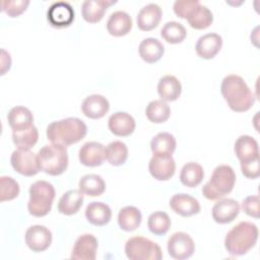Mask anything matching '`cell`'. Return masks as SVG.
<instances>
[{
  "label": "cell",
  "instance_id": "obj_1",
  "mask_svg": "<svg viewBox=\"0 0 260 260\" xmlns=\"http://www.w3.org/2000/svg\"><path fill=\"white\" fill-rule=\"evenodd\" d=\"M220 92L229 108L234 112H246L255 103V96L246 81L236 74L226 75L222 79Z\"/></svg>",
  "mask_w": 260,
  "mask_h": 260
},
{
  "label": "cell",
  "instance_id": "obj_2",
  "mask_svg": "<svg viewBox=\"0 0 260 260\" xmlns=\"http://www.w3.org/2000/svg\"><path fill=\"white\" fill-rule=\"evenodd\" d=\"M87 127L85 123L75 117H69L50 123L47 127V137L52 143L69 146L85 137Z\"/></svg>",
  "mask_w": 260,
  "mask_h": 260
},
{
  "label": "cell",
  "instance_id": "obj_3",
  "mask_svg": "<svg viewBox=\"0 0 260 260\" xmlns=\"http://www.w3.org/2000/svg\"><path fill=\"white\" fill-rule=\"evenodd\" d=\"M258 228L250 221H241L233 226L224 238V248L232 256L247 254L257 243Z\"/></svg>",
  "mask_w": 260,
  "mask_h": 260
},
{
  "label": "cell",
  "instance_id": "obj_4",
  "mask_svg": "<svg viewBox=\"0 0 260 260\" xmlns=\"http://www.w3.org/2000/svg\"><path fill=\"white\" fill-rule=\"evenodd\" d=\"M236 183V174L229 165L217 166L207 183L202 187V194L208 200H219L231 193Z\"/></svg>",
  "mask_w": 260,
  "mask_h": 260
},
{
  "label": "cell",
  "instance_id": "obj_5",
  "mask_svg": "<svg viewBox=\"0 0 260 260\" xmlns=\"http://www.w3.org/2000/svg\"><path fill=\"white\" fill-rule=\"evenodd\" d=\"M40 171L50 175L59 176L68 167V152L66 146L57 143L44 145L37 154Z\"/></svg>",
  "mask_w": 260,
  "mask_h": 260
},
{
  "label": "cell",
  "instance_id": "obj_6",
  "mask_svg": "<svg viewBox=\"0 0 260 260\" xmlns=\"http://www.w3.org/2000/svg\"><path fill=\"white\" fill-rule=\"evenodd\" d=\"M29 200L27 202V210L29 214L36 217L47 215L52 208L55 199L54 186L44 180L36 181L29 187Z\"/></svg>",
  "mask_w": 260,
  "mask_h": 260
},
{
  "label": "cell",
  "instance_id": "obj_7",
  "mask_svg": "<svg viewBox=\"0 0 260 260\" xmlns=\"http://www.w3.org/2000/svg\"><path fill=\"white\" fill-rule=\"evenodd\" d=\"M125 254L130 260H160V247L144 237H132L125 244Z\"/></svg>",
  "mask_w": 260,
  "mask_h": 260
},
{
  "label": "cell",
  "instance_id": "obj_8",
  "mask_svg": "<svg viewBox=\"0 0 260 260\" xmlns=\"http://www.w3.org/2000/svg\"><path fill=\"white\" fill-rule=\"evenodd\" d=\"M14 171L25 177H32L40 172L37 154L29 149H15L10 157Z\"/></svg>",
  "mask_w": 260,
  "mask_h": 260
},
{
  "label": "cell",
  "instance_id": "obj_9",
  "mask_svg": "<svg viewBox=\"0 0 260 260\" xmlns=\"http://www.w3.org/2000/svg\"><path fill=\"white\" fill-rule=\"evenodd\" d=\"M169 255L177 260L190 258L195 252L193 239L184 232L174 233L168 240Z\"/></svg>",
  "mask_w": 260,
  "mask_h": 260
},
{
  "label": "cell",
  "instance_id": "obj_10",
  "mask_svg": "<svg viewBox=\"0 0 260 260\" xmlns=\"http://www.w3.org/2000/svg\"><path fill=\"white\" fill-rule=\"evenodd\" d=\"M148 171L157 181L170 180L176 171V162L172 154L155 153L149 160Z\"/></svg>",
  "mask_w": 260,
  "mask_h": 260
},
{
  "label": "cell",
  "instance_id": "obj_11",
  "mask_svg": "<svg viewBox=\"0 0 260 260\" xmlns=\"http://www.w3.org/2000/svg\"><path fill=\"white\" fill-rule=\"evenodd\" d=\"M25 244L32 252H43L52 243V233L45 225L35 224L25 232Z\"/></svg>",
  "mask_w": 260,
  "mask_h": 260
},
{
  "label": "cell",
  "instance_id": "obj_12",
  "mask_svg": "<svg viewBox=\"0 0 260 260\" xmlns=\"http://www.w3.org/2000/svg\"><path fill=\"white\" fill-rule=\"evenodd\" d=\"M47 18L54 27H66L74 20V9L68 2L58 1L49 7Z\"/></svg>",
  "mask_w": 260,
  "mask_h": 260
},
{
  "label": "cell",
  "instance_id": "obj_13",
  "mask_svg": "<svg viewBox=\"0 0 260 260\" xmlns=\"http://www.w3.org/2000/svg\"><path fill=\"white\" fill-rule=\"evenodd\" d=\"M240 212V204L232 198L219 199L212 207L211 214L215 222L225 224L232 222Z\"/></svg>",
  "mask_w": 260,
  "mask_h": 260
},
{
  "label": "cell",
  "instance_id": "obj_14",
  "mask_svg": "<svg viewBox=\"0 0 260 260\" xmlns=\"http://www.w3.org/2000/svg\"><path fill=\"white\" fill-rule=\"evenodd\" d=\"M98 240L91 234H84L77 238L71 252V259L94 260L96 257Z\"/></svg>",
  "mask_w": 260,
  "mask_h": 260
},
{
  "label": "cell",
  "instance_id": "obj_15",
  "mask_svg": "<svg viewBox=\"0 0 260 260\" xmlns=\"http://www.w3.org/2000/svg\"><path fill=\"white\" fill-rule=\"evenodd\" d=\"M105 146L96 141L85 142L79 149L78 158L79 161L85 167H99L103 165L106 159Z\"/></svg>",
  "mask_w": 260,
  "mask_h": 260
},
{
  "label": "cell",
  "instance_id": "obj_16",
  "mask_svg": "<svg viewBox=\"0 0 260 260\" xmlns=\"http://www.w3.org/2000/svg\"><path fill=\"white\" fill-rule=\"evenodd\" d=\"M171 209L181 216L189 217L200 212L199 201L191 195L185 193H179L172 196L170 199Z\"/></svg>",
  "mask_w": 260,
  "mask_h": 260
},
{
  "label": "cell",
  "instance_id": "obj_17",
  "mask_svg": "<svg viewBox=\"0 0 260 260\" xmlns=\"http://www.w3.org/2000/svg\"><path fill=\"white\" fill-rule=\"evenodd\" d=\"M222 47V39L215 32H209L201 36L195 45L197 55L202 59H212L220 51Z\"/></svg>",
  "mask_w": 260,
  "mask_h": 260
},
{
  "label": "cell",
  "instance_id": "obj_18",
  "mask_svg": "<svg viewBox=\"0 0 260 260\" xmlns=\"http://www.w3.org/2000/svg\"><path fill=\"white\" fill-rule=\"evenodd\" d=\"M135 126L134 118L126 112H116L112 114L108 120L110 131L119 137L131 135L135 130Z\"/></svg>",
  "mask_w": 260,
  "mask_h": 260
},
{
  "label": "cell",
  "instance_id": "obj_19",
  "mask_svg": "<svg viewBox=\"0 0 260 260\" xmlns=\"http://www.w3.org/2000/svg\"><path fill=\"white\" fill-rule=\"evenodd\" d=\"M162 16L161 8L155 3H149L143 6L137 14L136 22L138 27L143 31H149L155 28Z\"/></svg>",
  "mask_w": 260,
  "mask_h": 260
},
{
  "label": "cell",
  "instance_id": "obj_20",
  "mask_svg": "<svg viewBox=\"0 0 260 260\" xmlns=\"http://www.w3.org/2000/svg\"><path fill=\"white\" fill-rule=\"evenodd\" d=\"M110 110L109 101L102 94H90L81 104L83 115L89 119H101Z\"/></svg>",
  "mask_w": 260,
  "mask_h": 260
},
{
  "label": "cell",
  "instance_id": "obj_21",
  "mask_svg": "<svg viewBox=\"0 0 260 260\" xmlns=\"http://www.w3.org/2000/svg\"><path fill=\"white\" fill-rule=\"evenodd\" d=\"M235 153L240 162L259 158L258 142L249 135H241L235 142Z\"/></svg>",
  "mask_w": 260,
  "mask_h": 260
},
{
  "label": "cell",
  "instance_id": "obj_22",
  "mask_svg": "<svg viewBox=\"0 0 260 260\" xmlns=\"http://www.w3.org/2000/svg\"><path fill=\"white\" fill-rule=\"evenodd\" d=\"M131 16L122 10L113 12L107 20V30L111 36L123 37L126 36L132 28Z\"/></svg>",
  "mask_w": 260,
  "mask_h": 260
},
{
  "label": "cell",
  "instance_id": "obj_23",
  "mask_svg": "<svg viewBox=\"0 0 260 260\" xmlns=\"http://www.w3.org/2000/svg\"><path fill=\"white\" fill-rule=\"evenodd\" d=\"M115 3L108 0H85L81 5V15L86 22L96 23L103 19L107 8Z\"/></svg>",
  "mask_w": 260,
  "mask_h": 260
},
{
  "label": "cell",
  "instance_id": "obj_24",
  "mask_svg": "<svg viewBox=\"0 0 260 260\" xmlns=\"http://www.w3.org/2000/svg\"><path fill=\"white\" fill-rule=\"evenodd\" d=\"M84 214L87 221L96 226L109 223L112 218V210L110 206L101 201L90 202L86 206Z\"/></svg>",
  "mask_w": 260,
  "mask_h": 260
},
{
  "label": "cell",
  "instance_id": "obj_25",
  "mask_svg": "<svg viewBox=\"0 0 260 260\" xmlns=\"http://www.w3.org/2000/svg\"><path fill=\"white\" fill-rule=\"evenodd\" d=\"M138 53L144 62L152 64L160 60L165 53V47L157 39L146 38L139 44Z\"/></svg>",
  "mask_w": 260,
  "mask_h": 260
},
{
  "label": "cell",
  "instance_id": "obj_26",
  "mask_svg": "<svg viewBox=\"0 0 260 260\" xmlns=\"http://www.w3.org/2000/svg\"><path fill=\"white\" fill-rule=\"evenodd\" d=\"M182 92V84L174 75L162 76L157 83V93L165 102H174L179 99Z\"/></svg>",
  "mask_w": 260,
  "mask_h": 260
},
{
  "label": "cell",
  "instance_id": "obj_27",
  "mask_svg": "<svg viewBox=\"0 0 260 260\" xmlns=\"http://www.w3.org/2000/svg\"><path fill=\"white\" fill-rule=\"evenodd\" d=\"M7 121L12 131H21L34 125V116L27 108L16 106L8 112Z\"/></svg>",
  "mask_w": 260,
  "mask_h": 260
},
{
  "label": "cell",
  "instance_id": "obj_28",
  "mask_svg": "<svg viewBox=\"0 0 260 260\" xmlns=\"http://www.w3.org/2000/svg\"><path fill=\"white\" fill-rule=\"evenodd\" d=\"M83 203V194L79 190L65 192L58 202V211L64 215H73L79 211Z\"/></svg>",
  "mask_w": 260,
  "mask_h": 260
},
{
  "label": "cell",
  "instance_id": "obj_29",
  "mask_svg": "<svg viewBox=\"0 0 260 260\" xmlns=\"http://www.w3.org/2000/svg\"><path fill=\"white\" fill-rule=\"evenodd\" d=\"M79 191L83 195L96 197L102 195L106 190V183L104 179L96 174H88L81 177L78 183Z\"/></svg>",
  "mask_w": 260,
  "mask_h": 260
},
{
  "label": "cell",
  "instance_id": "obj_30",
  "mask_svg": "<svg viewBox=\"0 0 260 260\" xmlns=\"http://www.w3.org/2000/svg\"><path fill=\"white\" fill-rule=\"evenodd\" d=\"M142 214L135 206H125L118 213V224L125 232L135 231L141 223Z\"/></svg>",
  "mask_w": 260,
  "mask_h": 260
},
{
  "label": "cell",
  "instance_id": "obj_31",
  "mask_svg": "<svg viewBox=\"0 0 260 260\" xmlns=\"http://www.w3.org/2000/svg\"><path fill=\"white\" fill-rule=\"evenodd\" d=\"M204 178V171L201 165L190 161L183 166L180 173L181 183L189 188H194L198 186Z\"/></svg>",
  "mask_w": 260,
  "mask_h": 260
},
{
  "label": "cell",
  "instance_id": "obj_32",
  "mask_svg": "<svg viewBox=\"0 0 260 260\" xmlns=\"http://www.w3.org/2000/svg\"><path fill=\"white\" fill-rule=\"evenodd\" d=\"M145 115L151 123L161 124L170 118L171 108L167 102L162 100H154L149 102L146 106Z\"/></svg>",
  "mask_w": 260,
  "mask_h": 260
},
{
  "label": "cell",
  "instance_id": "obj_33",
  "mask_svg": "<svg viewBox=\"0 0 260 260\" xmlns=\"http://www.w3.org/2000/svg\"><path fill=\"white\" fill-rule=\"evenodd\" d=\"M105 156L110 165L115 167L122 166L127 160L128 147L120 140L112 141L105 148Z\"/></svg>",
  "mask_w": 260,
  "mask_h": 260
},
{
  "label": "cell",
  "instance_id": "obj_34",
  "mask_svg": "<svg viewBox=\"0 0 260 260\" xmlns=\"http://www.w3.org/2000/svg\"><path fill=\"white\" fill-rule=\"evenodd\" d=\"M176 145V138L169 132H159L150 141V149L153 154H173Z\"/></svg>",
  "mask_w": 260,
  "mask_h": 260
},
{
  "label": "cell",
  "instance_id": "obj_35",
  "mask_svg": "<svg viewBox=\"0 0 260 260\" xmlns=\"http://www.w3.org/2000/svg\"><path fill=\"white\" fill-rule=\"evenodd\" d=\"M187 21L192 28L205 29L212 23L213 14L206 6L199 3L188 16Z\"/></svg>",
  "mask_w": 260,
  "mask_h": 260
},
{
  "label": "cell",
  "instance_id": "obj_36",
  "mask_svg": "<svg viewBox=\"0 0 260 260\" xmlns=\"http://www.w3.org/2000/svg\"><path fill=\"white\" fill-rule=\"evenodd\" d=\"M39 139V131L35 125L21 131H12L13 143L19 149H30Z\"/></svg>",
  "mask_w": 260,
  "mask_h": 260
},
{
  "label": "cell",
  "instance_id": "obj_37",
  "mask_svg": "<svg viewBox=\"0 0 260 260\" xmlns=\"http://www.w3.org/2000/svg\"><path fill=\"white\" fill-rule=\"evenodd\" d=\"M160 36L167 43L179 44L185 40L187 30L185 26L178 21H168L161 27Z\"/></svg>",
  "mask_w": 260,
  "mask_h": 260
},
{
  "label": "cell",
  "instance_id": "obj_38",
  "mask_svg": "<svg viewBox=\"0 0 260 260\" xmlns=\"http://www.w3.org/2000/svg\"><path fill=\"white\" fill-rule=\"evenodd\" d=\"M171 223L170 216L164 211H154L147 219L148 230L155 236L166 235L171 228Z\"/></svg>",
  "mask_w": 260,
  "mask_h": 260
},
{
  "label": "cell",
  "instance_id": "obj_39",
  "mask_svg": "<svg viewBox=\"0 0 260 260\" xmlns=\"http://www.w3.org/2000/svg\"><path fill=\"white\" fill-rule=\"evenodd\" d=\"M19 185L11 177L2 176L0 178V201H10L19 194Z\"/></svg>",
  "mask_w": 260,
  "mask_h": 260
},
{
  "label": "cell",
  "instance_id": "obj_40",
  "mask_svg": "<svg viewBox=\"0 0 260 260\" xmlns=\"http://www.w3.org/2000/svg\"><path fill=\"white\" fill-rule=\"evenodd\" d=\"M2 10L10 17H17L23 13L29 5L28 0H14L2 1Z\"/></svg>",
  "mask_w": 260,
  "mask_h": 260
},
{
  "label": "cell",
  "instance_id": "obj_41",
  "mask_svg": "<svg viewBox=\"0 0 260 260\" xmlns=\"http://www.w3.org/2000/svg\"><path fill=\"white\" fill-rule=\"evenodd\" d=\"M199 3L198 0H177L173 5V9L178 17L187 19Z\"/></svg>",
  "mask_w": 260,
  "mask_h": 260
},
{
  "label": "cell",
  "instance_id": "obj_42",
  "mask_svg": "<svg viewBox=\"0 0 260 260\" xmlns=\"http://www.w3.org/2000/svg\"><path fill=\"white\" fill-rule=\"evenodd\" d=\"M243 211L249 216L258 218L259 217V196L251 195L246 197L242 202Z\"/></svg>",
  "mask_w": 260,
  "mask_h": 260
},
{
  "label": "cell",
  "instance_id": "obj_43",
  "mask_svg": "<svg viewBox=\"0 0 260 260\" xmlns=\"http://www.w3.org/2000/svg\"><path fill=\"white\" fill-rule=\"evenodd\" d=\"M241 171L242 174L248 179H256L260 176V165L259 158L241 162Z\"/></svg>",
  "mask_w": 260,
  "mask_h": 260
}]
</instances>
